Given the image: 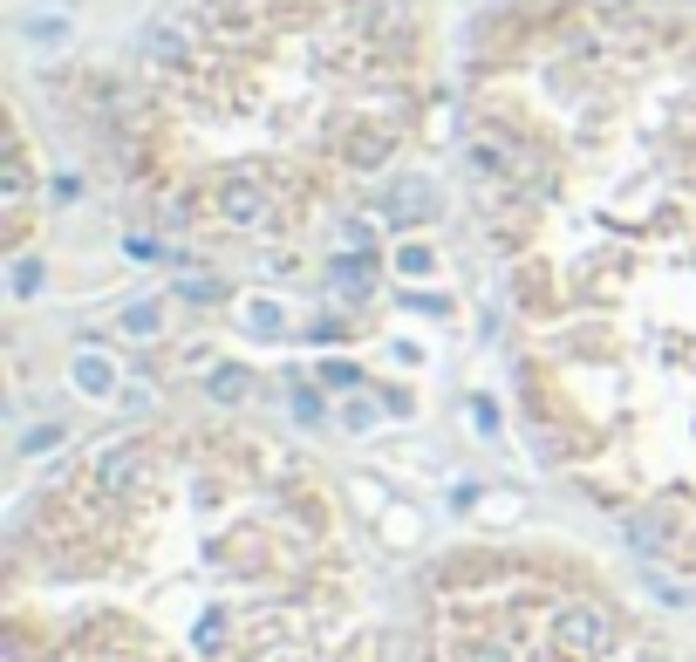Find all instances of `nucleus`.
Here are the masks:
<instances>
[{
	"mask_svg": "<svg viewBox=\"0 0 696 662\" xmlns=\"http://www.w3.org/2000/svg\"><path fill=\"white\" fill-rule=\"evenodd\" d=\"M69 376H76L82 396H110V390H116V362H110V355H96V349H82Z\"/></svg>",
	"mask_w": 696,
	"mask_h": 662,
	"instance_id": "39448f33",
	"label": "nucleus"
},
{
	"mask_svg": "<svg viewBox=\"0 0 696 662\" xmlns=\"http://www.w3.org/2000/svg\"><path fill=\"white\" fill-rule=\"evenodd\" d=\"M48 444H62V424H35L28 437H21V451L35 458V451H48Z\"/></svg>",
	"mask_w": 696,
	"mask_h": 662,
	"instance_id": "ddd939ff",
	"label": "nucleus"
},
{
	"mask_svg": "<svg viewBox=\"0 0 696 662\" xmlns=\"http://www.w3.org/2000/svg\"><path fill=\"white\" fill-rule=\"evenodd\" d=\"M342 157L355 164V171H369V164H383V157H389V137H383V130H355V137L342 144Z\"/></svg>",
	"mask_w": 696,
	"mask_h": 662,
	"instance_id": "0eeeda50",
	"label": "nucleus"
},
{
	"mask_svg": "<svg viewBox=\"0 0 696 662\" xmlns=\"http://www.w3.org/2000/svg\"><path fill=\"white\" fill-rule=\"evenodd\" d=\"M212 205H219V219H226V226H267V212H273V198L260 192L253 178H226Z\"/></svg>",
	"mask_w": 696,
	"mask_h": 662,
	"instance_id": "7ed1b4c3",
	"label": "nucleus"
},
{
	"mask_svg": "<svg viewBox=\"0 0 696 662\" xmlns=\"http://www.w3.org/2000/svg\"><path fill=\"white\" fill-rule=\"evenodd\" d=\"M328 280L342 287L348 301H362V294H369V267H362L355 253H342V260H328Z\"/></svg>",
	"mask_w": 696,
	"mask_h": 662,
	"instance_id": "1a4fd4ad",
	"label": "nucleus"
},
{
	"mask_svg": "<svg viewBox=\"0 0 696 662\" xmlns=\"http://www.w3.org/2000/svg\"><path fill=\"white\" fill-rule=\"evenodd\" d=\"M246 328H253V335H260V342H273V335H280V328H287V314L273 308V301H246Z\"/></svg>",
	"mask_w": 696,
	"mask_h": 662,
	"instance_id": "9d476101",
	"label": "nucleus"
},
{
	"mask_svg": "<svg viewBox=\"0 0 696 662\" xmlns=\"http://www.w3.org/2000/svg\"><path fill=\"white\" fill-rule=\"evenodd\" d=\"M396 267H403V273H430V246H403V253H396Z\"/></svg>",
	"mask_w": 696,
	"mask_h": 662,
	"instance_id": "2eb2a0df",
	"label": "nucleus"
},
{
	"mask_svg": "<svg viewBox=\"0 0 696 662\" xmlns=\"http://www.w3.org/2000/svg\"><path fill=\"white\" fill-rule=\"evenodd\" d=\"M369 417H376L369 403H348V410H342V424H348V430H369Z\"/></svg>",
	"mask_w": 696,
	"mask_h": 662,
	"instance_id": "f3484780",
	"label": "nucleus"
},
{
	"mask_svg": "<svg viewBox=\"0 0 696 662\" xmlns=\"http://www.w3.org/2000/svg\"><path fill=\"white\" fill-rule=\"evenodd\" d=\"M137 471H144V451H137V444H116V451H103V458H96V478H103L110 492H123Z\"/></svg>",
	"mask_w": 696,
	"mask_h": 662,
	"instance_id": "423d86ee",
	"label": "nucleus"
},
{
	"mask_svg": "<svg viewBox=\"0 0 696 662\" xmlns=\"http://www.w3.org/2000/svg\"><path fill=\"white\" fill-rule=\"evenodd\" d=\"M553 642L574 649V656H594V649L608 642V615H601V608H560V615H553Z\"/></svg>",
	"mask_w": 696,
	"mask_h": 662,
	"instance_id": "f03ea898",
	"label": "nucleus"
},
{
	"mask_svg": "<svg viewBox=\"0 0 696 662\" xmlns=\"http://www.w3.org/2000/svg\"><path fill=\"white\" fill-rule=\"evenodd\" d=\"M205 390H212V403H239V396H246V369H212V383H205Z\"/></svg>",
	"mask_w": 696,
	"mask_h": 662,
	"instance_id": "9b49d317",
	"label": "nucleus"
},
{
	"mask_svg": "<svg viewBox=\"0 0 696 662\" xmlns=\"http://www.w3.org/2000/svg\"><path fill=\"white\" fill-rule=\"evenodd\" d=\"M41 287V260H14V294H35Z\"/></svg>",
	"mask_w": 696,
	"mask_h": 662,
	"instance_id": "4468645a",
	"label": "nucleus"
},
{
	"mask_svg": "<svg viewBox=\"0 0 696 662\" xmlns=\"http://www.w3.org/2000/svg\"><path fill=\"white\" fill-rule=\"evenodd\" d=\"M342 239H348V253H369V246H376V226H369V219H348Z\"/></svg>",
	"mask_w": 696,
	"mask_h": 662,
	"instance_id": "f8f14e48",
	"label": "nucleus"
},
{
	"mask_svg": "<svg viewBox=\"0 0 696 662\" xmlns=\"http://www.w3.org/2000/svg\"><path fill=\"white\" fill-rule=\"evenodd\" d=\"M116 328H123L130 342H157V328H164V314H157L151 301H137V308H123V314H116Z\"/></svg>",
	"mask_w": 696,
	"mask_h": 662,
	"instance_id": "6e6552de",
	"label": "nucleus"
},
{
	"mask_svg": "<svg viewBox=\"0 0 696 662\" xmlns=\"http://www.w3.org/2000/svg\"><path fill=\"white\" fill-rule=\"evenodd\" d=\"M430 212H437V192H430L417 171H396L383 185V226H424Z\"/></svg>",
	"mask_w": 696,
	"mask_h": 662,
	"instance_id": "f257e3e1",
	"label": "nucleus"
},
{
	"mask_svg": "<svg viewBox=\"0 0 696 662\" xmlns=\"http://www.w3.org/2000/svg\"><path fill=\"white\" fill-rule=\"evenodd\" d=\"M144 55H151L157 69H178V62H192V28H185V21H157L151 35H144Z\"/></svg>",
	"mask_w": 696,
	"mask_h": 662,
	"instance_id": "20e7f679",
	"label": "nucleus"
},
{
	"mask_svg": "<svg viewBox=\"0 0 696 662\" xmlns=\"http://www.w3.org/2000/svg\"><path fill=\"white\" fill-rule=\"evenodd\" d=\"M471 662H512V649H505V642H478V649H471Z\"/></svg>",
	"mask_w": 696,
	"mask_h": 662,
	"instance_id": "dca6fc26",
	"label": "nucleus"
}]
</instances>
